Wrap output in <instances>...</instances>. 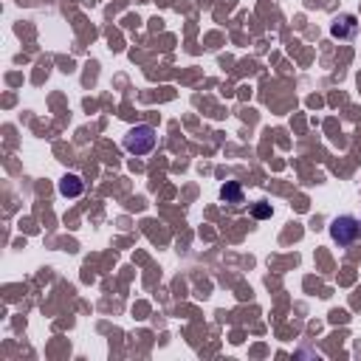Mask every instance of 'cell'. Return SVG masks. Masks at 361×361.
<instances>
[{"mask_svg": "<svg viewBox=\"0 0 361 361\" xmlns=\"http://www.w3.org/2000/svg\"><path fill=\"white\" fill-rule=\"evenodd\" d=\"M330 34H333L336 39L353 42L355 34H358V20H355L353 14H338V17H333V23H330Z\"/></svg>", "mask_w": 361, "mask_h": 361, "instance_id": "cell-3", "label": "cell"}, {"mask_svg": "<svg viewBox=\"0 0 361 361\" xmlns=\"http://www.w3.org/2000/svg\"><path fill=\"white\" fill-rule=\"evenodd\" d=\"M155 127L152 124H135L133 130H127V135H124V149L130 152V155H147V152H152V147H155Z\"/></svg>", "mask_w": 361, "mask_h": 361, "instance_id": "cell-1", "label": "cell"}, {"mask_svg": "<svg viewBox=\"0 0 361 361\" xmlns=\"http://www.w3.org/2000/svg\"><path fill=\"white\" fill-rule=\"evenodd\" d=\"M59 195L62 197H79L82 192H85V180L79 178V175H73V172H68V175H62L59 178Z\"/></svg>", "mask_w": 361, "mask_h": 361, "instance_id": "cell-4", "label": "cell"}, {"mask_svg": "<svg viewBox=\"0 0 361 361\" xmlns=\"http://www.w3.org/2000/svg\"><path fill=\"white\" fill-rule=\"evenodd\" d=\"M330 237H333L338 245H353V243L361 237V220L353 217V214L333 217V220H330Z\"/></svg>", "mask_w": 361, "mask_h": 361, "instance_id": "cell-2", "label": "cell"}, {"mask_svg": "<svg viewBox=\"0 0 361 361\" xmlns=\"http://www.w3.org/2000/svg\"><path fill=\"white\" fill-rule=\"evenodd\" d=\"M220 197H223L226 203H231V206H240V203H243V189H240V183L226 180V186L220 189Z\"/></svg>", "mask_w": 361, "mask_h": 361, "instance_id": "cell-5", "label": "cell"}, {"mask_svg": "<svg viewBox=\"0 0 361 361\" xmlns=\"http://www.w3.org/2000/svg\"><path fill=\"white\" fill-rule=\"evenodd\" d=\"M271 212H274V209H271V203H265V200H259V203L254 206V217H259V220H262V217H271Z\"/></svg>", "mask_w": 361, "mask_h": 361, "instance_id": "cell-6", "label": "cell"}]
</instances>
